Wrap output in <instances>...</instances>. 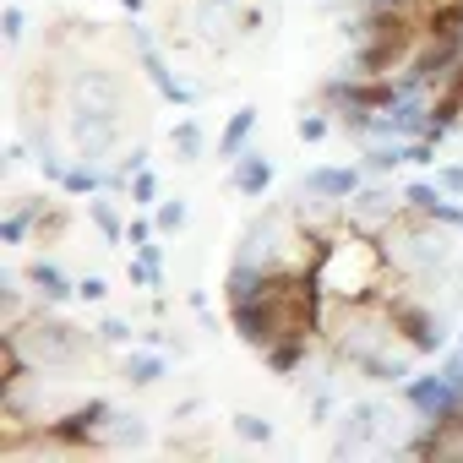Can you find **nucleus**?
Masks as SVG:
<instances>
[{"label": "nucleus", "instance_id": "nucleus-20", "mask_svg": "<svg viewBox=\"0 0 463 463\" xmlns=\"http://www.w3.org/2000/svg\"><path fill=\"white\" fill-rule=\"evenodd\" d=\"M180 223H185V207H180V202H164V207H158V229H164V235H175Z\"/></svg>", "mask_w": 463, "mask_h": 463}, {"label": "nucleus", "instance_id": "nucleus-5", "mask_svg": "<svg viewBox=\"0 0 463 463\" xmlns=\"http://www.w3.org/2000/svg\"><path fill=\"white\" fill-rule=\"evenodd\" d=\"M360 180H365V169H311L306 175V191L322 196V202H349L360 191Z\"/></svg>", "mask_w": 463, "mask_h": 463}, {"label": "nucleus", "instance_id": "nucleus-14", "mask_svg": "<svg viewBox=\"0 0 463 463\" xmlns=\"http://www.w3.org/2000/svg\"><path fill=\"white\" fill-rule=\"evenodd\" d=\"M235 436L262 447V441H273V425H268V420H257V414H235Z\"/></svg>", "mask_w": 463, "mask_h": 463}, {"label": "nucleus", "instance_id": "nucleus-4", "mask_svg": "<svg viewBox=\"0 0 463 463\" xmlns=\"http://www.w3.org/2000/svg\"><path fill=\"white\" fill-rule=\"evenodd\" d=\"M403 398H409V409L425 414V420H430V414H463V392H458L441 371H436V376H414V382L403 387Z\"/></svg>", "mask_w": 463, "mask_h": 463}, {"label": "nucleus", "instance_id": "nucleus-10", "mask_svg": "<svg viewBox=\"0 0 463 463\" xmlns=\"http://www.w3.org/2000/svg\"><path fill=\"white\" fill-rule=\"evenodd\" d=\"M262 354H268V371H279V376H289V371H300V360L311 354V344H268Z\"/></svg>", "mask_w": 463, "mask_h": 463}, {"label": "nucleus", "instance_id": "nucleus-3", "mask_svg": "<svg viewBox=\"0 0 463 463\" xmlns=\"http://www.w3.org/2000/svg\"><path fill=\"white\" fill-rule=\"evenodd\" d=\"M403 213V191H387V185H360L349 196V229H360V235H387V223Z\"/></svg>", "mask_w": 463, "mask_h": 463}, {"label": "nucleus", "instance_id": "nucleus-22", "mask_svg": "<svg viewBox=\"0 0 463 463\" xmlns=\"http://www.w3.org/2000/svg\"><path fill=\"white\" fill-rule=\"evenodd\" d=\"M441 191L463 202V164H447V169H441Z\"/></svg>", "mask_w": 463, "mask_h": 463}, {"label": "nucleus", "instance_id": "nucleus-12", "mask_svg": "<svg viewBox=\"0 0 463 463\" xmlns=\"http://www.w3.org/2000/svg\"><path fill=\"white\" fill-rule=\"evenodd\" d=\"M158 376H164V360H158V354L126 360V382H131V387H147V382H158Z\"/></svg>", "mask_w": 463, "mask_h": 463}, {"label": "nucleus", "instance_id": "nucleus-24", "mask_svg": "<svg viewBox=\"0 0 463 463\" xmlns=\"http://www.w3.org/2000/svg\"><path fill=\"white\" fill-rule=\"evenodd\" d=\"M0 28H6V44H17L23 39V12H6V17H0Z\"/></svg>", "mask_w": 463, "mask_h": 463}, {"label": "nucleus", "instance_id": "nucleus-19", "mask_svg": "<svg viewBox=\"0 0 463 463\" xmlns=\"http://www.w3.org/2000/svg\"><path fill=\"white\" fill-rule=\"evenodd\" d=\"M131 202H137V207H153V202H158V175H153V169L131 180Z\"/></svg>", "mask_w": 463, "mask_h": 463}, {"label": "nucleus", "instance_id": "nucleus-13", "mask_svg": "<svg viewBox=\"0 0 463 463\" xmlns=\"http://www.w3.org/2000/svg\"><path fill=\"white\" fill-rule=\"evenodd\" d=\"M169 142H175L180 158H196V153H202V126H196V120H180V126L169 131Z\"/></svg>", "mask_w": 463, "mask_h": 463}, {"label": "nucleus", "instance_id": "nucleus-7", "mask_svg": "<svg viewBox=\"0 0 463 463\" xmlns=\"http://www.w3.org/2000/svg\"><path fill=\"white\" fill-rule=\"evenodd\" d=\"M142 71H147V82H153V88H158V93H164L169 104H191V93H185V88H180V82L169 77V66H164V55H158V50H153L147 39H142Z\"/></svg>", "mask_w": 463, "mask_h": 463}, {"label": "nucleus", "instance_id": "nucleus-23", "mask_svg": "<svg viewBox=\"0 0 463 463\" xmlns=\"http://www.w3.org/2000/svg\"><path fill=\"white\" fill-rule=\"evenodd\" d=\"M99 338H104V344H126V338H131V327H126V322H115V317H109V322H104V327H99Z\"/></svg>", "mask_w": 463, "mask_h": 463}, {"label": "nucleus", "instance_id": "nucleus-8", "mask_svg": "<svg viewBox=\"0 0 463 463\" xmlns=\"http://www.w3.org/2000/svg\"><path fill=\"white\" fill-rule=\"evenodd\" d=\"M251 126H257V109H235V115H229V126H223V137H218V158H241Z\"/></svg>", "mask_w": 463, "mask_h": 463}, {"label": "nucleus", "instance_id": "nucleus-9", "mask_svg": "<svg viewBox=\"0 0 463 463\" xmlns=\"http://www.w3.org/2000/svg\"><path fill=\"white\" fill-rule=\"evenodd\" d=\"M28 284H39V295H50V300H66V295H77V284H71L61 268H50V262H33V268H28Z\"/></svg>", "mask_w": 463, "mask_h": 463}, {"label": "nucleus", "instance_id": "nucleus-17", "mask_svg": "<svg viewBox=\"0 0 463 463\" xmlns=\"http://www.w3.org/2000/svg\"><path fill=\"white\" fill-rule=\"evenodd\" d=\"M398 164H409L403 147H376V153H365V169H371V175H387V169H398Z\"/></svg>", "mask_w": 463, "mask_h": 463}, {"label": "nucleus", "instance_id": "nucleus-11", "mask_svg": "<svg viewBox=\"0 0 463 463\" xmlns=\"http://www.w3.org/2000/svg\"><path fill=\"white\" fill-rule=\"evenodd\" d=\"M50 175L71 191V196H88V191H99V175L93 169H61V164H50Z\"/></svg>", "mask_w": 463, "mask_h": 463}, {"label": "nucleus", "instance_id": "nucleus-2", "mask_svg": "<svg viewBox=\"0 0 463 463\" xmlns=\"http://www.w3.org/2000/svg\"><path fill=\"white\" fill-rule=\"evenodd\" d=\"M382 311H387V322H392V333L414 349V354H436L441 349V322L425 311V300H414V295H398V289H382V300H376Z\"/></svg>", "mask_w": 463, "mask_h": 463}, {"label": "nucleus", "instance_id": "nucleus-1", "mask_svg": "<svg viewBox=\"0 0 463 463\" xmlns=\"http://www.w3.org/2000/svg\"><path fill=\"white\" fill-rule=\"evenodd\" d=\"M387 262L392 257H387V246H376V235L349 229V235H338L333 251L317 262V279L333 295V306H376L382 289H392Z\"/></svg>", "mask_w": 463, "mask_h": 463}, {"label": "nucleus", "instance_id": "nucleus-15", "mask_svg": "<svg viewBox=\"0 0 463 463\" xmlns=\"http://www.w3.org/2000/svg\"><path fill=\"white\" fill-rule=\"evenodd\" d=\"M55 235H66V207H61V213H55V207H50V202H39V241H44V246H50V241H55Z\"/></svg>", "mask_w": 463, "mask_h": 463}, {"label": "nucleus", "instance_id": "nucleus-21", "mask_svg": "<svg viewBox=\"0 0 463 463\" xmlns=\"http://www.w3.org/2000/svg\"><path fill=\"white\" fill-rule=\"evenodd\" d=\"M327 137V115H306L300 120V142H322Z\"/></svg>", "mask_w": 463, "mask_h": 463}, {"label": "nucleus", "instance_id": "nucleus-16", "mask_svg": "<svg viewBox=\"0 0 463 463\" xmlns=\"http://www.w3.org/2000/svg\"><path fill=\"white\" fill-rule=\"evenodd\" d=\"M88 213H93V223L104 229V241H120V235H126V223H120V213H115L109 202H93Z\"/></svg>", "mask_w": 463, "mask_h": 463}, {"label": "nucleus", "instance_id": "nucleus-18", "mask_svg": "<svg viewBox=\"0 0 463 463\" xmlns=\"http://www.w3.org/2000/svg\"><path fill=\"white\" fill-rule=\"evenodd\" d=\"M436 202H441V196H436V185H420V180H414V185H403V207H414V213H430Z\"/></svg>", "mask_w": 463, "mask_h": 463}, {"label": "nucleus", "instance_id": "nucleus-6", "mask_svg": "<svg viewBox=\"0 0 463 463\" xmlns=\"http://www.w3.org/2000/svg\"><path fill=\"white\" fill-rule=\"evenodd\" d=\"M268 185H273V164L262 153H241L235 158V191L241 196H262Z\"/></svg>", "mask_w": 463, "mask_h": 463}, {"label": "nucleus", "instance_id": "nucleus-25", "mask_svg": "<svg viewBox=\"0 0 463 463\" xmlns=\"http://www.w3.org/2000/svg\"><path fill=\"white\" fill-rule=\"evenodd\" d=\"M77 295H82V300H104V279H82Z\"/></svg>", "mask_w": 463, "mask_h": 463}]
</instances>
